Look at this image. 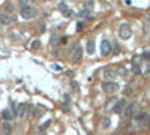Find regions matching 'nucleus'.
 I'll use <instances>...</instances> for the list:
<instances>
[{
    "label": "nucleus",
    "mask_w": 150,
    "mask_h": 135,
    "mask_svg": "<svg viewBox=\"0 0 150 135\" xmlns=\"http://www.w3.org/2000/svg\"><path fill=\"white\" fill-rule=\"evenodd\" d=\"M134 72H135V74H140V72H141V71H140V68L137 66V65L134 66Z\"/></svg>",
    "instance_id": "nucleus-23"
},
{
    "label": "nucleus",
    "mask_w": 150,
    "mask_h": 135,
    "mask_svg": "<svg viewBox=\"0 0 150 135\" xmlns=\"http://www.w3.org/2000/svg\"><path fill=\"white\" fill-rule=\"evenodd\" d=\"M119 36H120L123 41H128L129 38L132 36V29H131V26H129L128 23H123V24L119 27Z\"/></svg>",
    "instance_id": "nucleus-2"
},
{
    "label": "nucleus",
    "mask_w": 150,
    "mask_h": 135,
    "mask_svg": "<svg viewBox=\"0 0 150 135\" xmlns=\"http://www.w3.org/2000/svg\"><path fill=\"white\" fill-rule=\"evenodd\" d=\"M87 54H90V56H92V54H95V41L93 39H89L87 41Z\"/></svg>",
    "instance_id": "nucleus-10"
},
{
    "label": "nucleus",
    "mask_w": 150,
    "mask_h": 135,
    "mask_svg": "<svg viewBox=\"0 0 150 135\" xmlns=\"http://www.w3.org/2000/svg\"><path fill=\"white\" fill-rule=\"evenodd\" d=\"M17 21V15L14 12H3L2 15H0V23L8 26V24H12Z\"/></svg>",
    "instance_id": "nucleus-3"
},
{
    "label": "nucleus",
    "mask_w": 150,
    "mask_h": 135,
    "mask_svg": "<svg viewBox=\"0 0 150 135\" xmlns=\"http://www.w3.org/2000/svg\"><path fill=\"white\" fill-rule=\"evenodd\" d=\"M59 42H60V36H57V35H54L53 38L50 39V45H51V47H56Z\"/></svg>",
    "instance_id": "nucleus-13"
},
{
    "label": "nucleus",
    "mask_w": 150,
    "mask_h": 135,
    "mask_svg": "<svg viewBox=\"0 0 150 135\" xmlns=\"http://www.w3.org/2000/svg\"><path fill=\"white\" fill-rule=\"evenodd\" d=\"M125 107H126V101L125 99H120V101H117V102L114 104L113 111L119 114V113H122V110H125Z\"/></svg>",
    "instance_id": "nucleus-8"
},
{
    "label": "nucleus",
    "mask_w": 150,
    "mask_h": 135,
    "mask_svg": "<svg viewBox=\"0 0 150 135\" xmlns=\"http://www.w3.org/2000/svg\"><path fill=\"white\" fill-rule=\"evenodd\" d=\"M147 72H149V74H150V66H149V68H147Z\"/></svg>",
    "instance_id": "nucleus-27"
},
{
    "label": "nucleus",
    "mask_w": 150,
    "mask_h": 135,
    "mask_svg": "<svg viewBox=\"0 0 150 135\" xmlns=\"http://www.w3.org/2000/svg\"><path fill=\"white\" fill-rule=\"evenodd\" d=\"M149 20H150V15H149Z\"/></svg>",
    "instance_id": "nucleus-30"
},
{
    "label": "nucleus",
    "mask_w": 150,
    "mask_h": 135,
    "mask_svg": "<svg viewBox=\"0 0 150 135\" xmlns=\"http://www.w3.org/2000/svg\"><path fill=\"white\" fill-rule=\"evenodd\" d=\"M80 15H81V17H86V18H87V17H89V11H87V9L81 11V12H80Z\"/></svg>",
    "instance_id": "nucleus-21"
},
{
    "label": "nucleus",
    "mask_w": 150,
    "mask_h": 135,
    "mask_svg": "<svg viewBox=\"0 0 150 135\" xmlns=\"http://www.w3.org/2000/svg\"><path fill=\"white\" fill-rule=\"evenodd\" d=\"M68 9V5L66 3H65V2H62V3H59V11H60L62 14L65 12V11H66Z\"/></svg>",
    "instance_id": "nucleus-16"
},
{
    "label": "nucleus",
    "mask_w": 150,
    "mask_h": 135,
    "mask_svg": "<svg viewBox=\"0 0 150 135\" xmlns=\"http://www.w3.org/2000/svg\"><path fill=\"white\" fill-rule=\"evenodd\" d=\"M111 51H113L111 42H110L108 39H104L102 42H101V54H102L104 57H108L110 54H111Z\"/></svg>",
    "instance_id": "nucleus-5"
},
{
    "label": "nucleus",
    "mask_w": 150,
    "mask_h": 135,
    "mask_svg": "<svg viewBox=\"0 0 150 135\" xmlns=\"http://www.w3.org/2000/svg\"><path fill=\"white\" fill-rule=\"evenodd\" d=\"M2 116H3V119H5V120H11L12 117H14V114H11L9 111H3Z\"/></svg>",
    "instance_id": "nucleus-17"
},
{
    "label": "nucleus",
    "mask_w": 150,
    "mask_h": 135,
    "mask_svg": "<svg viewBox=\"0 0 150 135\" xmlns=\"http://www.w3.org/2000/svg\"><path fill=\"white\" fill-rule=\"evenodd\" d=\"M38 15V9L35 8V6H24V8H21V17L24 20H32L35 18Z\"/></svg>",
    "instance_id": "nucleus-1"
},
{
    "label": "nucleus",
    "mask_w": 150,
    "mask_h": 135,
    "mask_svg": "<svg viewBox=\"0 0 150 135\" xmlns=\"http://www.w3.org/2000/svg\"><path fill=\"white\" fill-rule=\"evenodd\" d=\"M110 125H111V120L110 119H104V123H102V129H108Z\"/></svg>",
    "instance_id": "nucleus-14"
},
{
    "label": "nucleus",
    "mask_w": 150,
    "mask_h": 135,
    "mask_svg": "<svg viewBox=\"0 0 150 135\" xmlns=\"http://www.w3.org/2000/svg\"><path fill=\"white\" fill-rule=\"evenodd\" d=\"M0 131H2V134H6V135L12 132V126H11V123H9V120L3 122V123H2V128H0Z\"/></svg>",
    "instance_id": "nucleus-9"
},
{
    "label": "nucleus",
    "mask_w": 150,
    "mask_h": 135,
    "mask_svg": "<svg viewBox=\"0 0 150 135\" xmlns=\"http://www.w3.org/2000/svg\"><path fill=\"white\" fill-rule=\"evenodd\" d=\"M24 111H26V104H20L18 105V110H17V117H23L24 116Z\"/></svg>",
    "instance_id": "nucleus-12"
},
{
    "label": "nucleus",
    "mask_w": 150,
    "mask_h": 135,
    "mask_svg": "<svg viewBox=\"0 0 150 135\" xmlns=\"http://www.w3.org/2000/svg\"><path fill=\"white\" fill-rule=\"evenodd\" d=\"M83 27H84L83 23H78V32H81V30H83Z\"/></svg>",
    "instance_id": "nucleus-24"
},
{
    "label": "nucleus",
    "mask_w": 150,
    "mask_h": 135,
    "mask_svg": "<svg viewBox=\"0 0 150 135\" xmlns=\"http://www.w3.org/2000/svg\"><path fill=\"white\" fill-rule=\"evenodd\" d=\"M39 47H41V42H39V41H33V42H32V50H38Z\"/></svg>",
    "instance_id": "nucleus-19"
},
{
    "label": "nucleus",
    "mask_w": 150,
    "mask_h": 135,
    "mask_svg": "<svg viewBox=\"0 0 150 135\" xmlns=\"http://www.w3.org/2000/svg\"><path fill=\"white\" fill-rule=\"evenodd\" d=\"M104 78H105V81H114L116 72H113V71H105V72H104Z\"/></svg>",
    "instance_id": "nucleus-11"
},
{
    "label": "nucleus",
    "mask_w": 150,
    "mask_h": 135,
    "mask_svg": "<svg viewBox=\"0 0 150 135\" xmlns=\"http://www.w3.org/2000/svg\"><path fill=\"white\" fill-rule=\"evenodd\" d=\"M51 125V120H47V122H45V123H42L41 126H39V131H45V129H47V128Z\"/></svg>",
    "instance_id": "nucleus-15"
},
{
    "label": "nucleus",
    "mask_w": 150,
    "mask_h": 135,
    "mask_svg": "<svg viewBox=\"0 0 150 135\" xmlns=\"http://www.w3.org/2000/svg\"><path fill=\"white\" fill-rule=\"evenodd\" d=\"M102 89H104V92L111 95V93H116L119 90V84L114 83V81H105V83L102 84Z\"/></svg>",
    "instance_id": "nucleus-6"
},
{
    "label": "nucleus",
    "mask_w": 150,
    "mask_h": 135,
    "mask_svg": "<svg viewBox=\"0 0 150 135\" xmlns=\"http://www.w3.org/2000/svg\"><path fill=\"white\" fill-rule=\"evenodd\" d=\"M33 2H39V0H33Z\"/></svg>",
    "instance_id": "nucleus-29"
},
{
    "label": "nucleus",
    "mask_w": 150,
    "mask_h": 135,
    "mask_svg": "<svg viewBox=\"0 0 150 135\" xmlns=\"http://www.w3.org/2000/svg\"><path fill=\"white\" fill-rule=\"evenodd\" d=\"M138 108H140V105H138V102H131L129 105H126L125 107V116L126 117H134L137 113H138Z\"/></svg>",
    "instance_id": "nucleus-4"
},
{
    "label": "nucleus",
    "mask_w": 150,
    "mask_h": 135,
    "mask_svg": "<svg viewBox=\"0 0 150 135\" xmlns=\"http://www.w3.org/2000/svg\"><path fill=\"white\" fill-rule=\"evenodd\" d=\"M63 15L66 17V18H72V17H74V12L71 11V9H66V11L63 12Z\"/></svg>",
    "instance_id": "nucleus-18"
},
{
    "label": "nucleus",
    "mask_w": 150,
    "mask_h": 135,
    "mask_svg": "<svg viewBox=\"0 0 150 135\" xmlns=\"http://www.w3.org/2000/svg\"><path fill=\"white\" fill-rule=\"evenodd\" d=\"M77 86H78L77 83H72V89H75V90H77V89H78V87H77Z\"/></svg>",
    "instance_id": "nucleus-25"
},
{
    "label": "nucleus",
    "mask_w": 150,
    "mask_h": 135,
    "mask_svg": "<svg viewBox=\"0 0 150 135\" xmlns=\"http://www.w3.org/2000/svg\"><path fill=\"white\" fill-rule=\"evenodd\" d=\"M44 2H50V0H44Z\"/></svg>",
    "instance_id": "nucleus-28"
},
{
    "label": "nucleus",
    "mask_w": 150,
    "mask_h": 135,
    "mask_svg": "<svg viewBox=\"0 0 150 135\" xmlns=\"http://www.w3.org/2000/svg\"><path fill=\"white\" fill-rule=\"evenodd\" d=\"M132 92H134V89H132V87H125V90H123V93H125L126 96H128V95H131Z\"/></svg>",
    "instance_id": "nucleus-20"
},
{
    "label": "nucleus",
    "mask_w": 150,
    "mask_h": 135,
    "mask_svg": "<svg viewBox=\"0 0 150 135\" xmlns=\"http://www.w3.org/2000/svg\"><path fill=\"white\" fill-rule=\"evenodd\" d=\"M81 59H83V48L81 47H77V48L74 50V53H72V62L74 63H80Z\"/></svg>",
    "instance_id": "nucleus-7"
},
{
    "label": "nucleus",
    "mask_w": 150,
    "mask_h": 135,
    "mask_svg": "<svg viewBox=\"0 0 150 135\" xmlns=\"http://www.w3.org/2000/svg\"><path fill=\"white\" fill-rule=\"evenodd\" d=\"M20 5H21V8H24V6L29 5V0H20Z\"/></svg>",
    "instance_id": "nucleus-22"
},
{
    "label": "nucleus",
    "mask_w": 150,
    "mask_h": 135,
    "mask_svg": "<svg viewBox=\"0 0 150 135\" xmlns=\"http://www.w3.org/2000/svg\"><path fill=\"white\" fill-rule=\"evenodd\" d=\"M144 57L146 59H150V53H144Z\"/></svg>",
    "instance_id": "nucleus-26"
}]
</instances>
